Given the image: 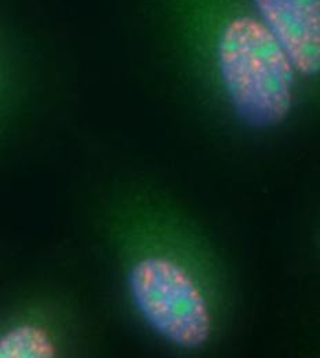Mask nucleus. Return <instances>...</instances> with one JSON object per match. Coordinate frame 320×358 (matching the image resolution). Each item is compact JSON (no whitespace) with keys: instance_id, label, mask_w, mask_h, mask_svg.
Masks as SVG:
<instances>
[{"instance_id":"obj_1","label":"nucleus","mask_w":320,"mask_h":358,"mask_svg":"<svg viewBox=\"0 0 320 358\" xmlns=\"http://www.w3.org/2000/svg\"><path fill=\"white\" fill-rule=\"evenodd\" d=\"M169 22L209 58L232 113L246 126L283 115L297 75L251 0H163Z\"/></svg>"},{"instance_id":"obj_4","label":"nucleus","mask_w":320,"mask_h":358,"mask_svg":"<svg viewBox=\"0 0 320 358\" xmlns=\"http://www.w3.org/2000/svg\"><path fill=\"white\" fill-rule=\"evenodd\" d=\"M58 328L43 315L20 314L0 332V358H51L61 353Z\"/></svg>"},{"instance_id":"obj_2","label":"nucleus","mask_w":320,"mask_h":358,"mask_svg":"<svg viewBox=\"0 0 320 358\" xmlns=\"http://www.w3.org/2000/svg\"><path fill=\"white\" fill-rule=\"evenodd\" d=\"M132 302L145 324L170 345L196 350L207 343L213 321L192 273L165 252H148L127 271Z\"/></svg>"},{"instance_id":"obj_3","label":"nucleus","mask_w":320,"mask_h":358,"mask_svg":"<svg viewBox=\"0 0 320 358\" xmlns=\"http://www.w3.org/2000/svg\"><path fill=\"white\" fill-rule=\"evenodd\" d=\"M298 80L320 79V0H251Z\"/></svg>"}]
</instances>
